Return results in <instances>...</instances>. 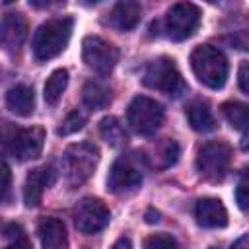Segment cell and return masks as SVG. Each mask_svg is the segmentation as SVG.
Here are the masks:
<instances>
[{"mask_svg": "<svg viewBox=\"0 0 249 249\" xmlns=\"http://www.w3.org/2000/svg\"><path fill=\"white\" fill-rule=\"evenodd\" d=\"M195 218L198 226L216 230L228 224V210L220 198L204 196V198H198L195 204Z\"/></svg>", "mask_w": 249, "mask_h": 249, "instance_id": "obj_13", "label": "cell"}, {"mask_svg": "<svg viewBox=\"0 0 249 249\" xmlns=\"http://www.w3.org/2000/svg\"><path fill=\"white\" fill-rule=\"evenodd\" d=\"M2 175H4V183H2V191H4V200L8 196V191H10V167L8 163L2 165Z\"/></svg>", "mask_w": 249, "mask_h": 249, "instance_id": "obj_31", "label": "cell"}, {"mask_svg": "<svg viewBox=\"0 0 249 249\" xmlns=\"http://www.w3.org/2000/svg\"><path fill=\"white\" fill-rule=\"evenodd\" d=\"M6 107L18 117H29L35 109V93L27 84H18L6 93Z\"/></svg>", "mask_w": 249, "mask_h": 249, "instance_id": "obj_17", "label": "cell"}, {"mask_svg": "<svg viewBox=\"0 0 249 249\" xmlns=\"http://www.w3.org/2000/svg\"><path fill=\"white\" fill-rule=\"evenodd\" d=\"M241 150H249V132H245V136L241 138Z\"/></svg>", "mask_w": 249, "mask_h": 249, "instance_id": "obj_35", "label": "cell"}, {"mask_svg": "<svg viewBox=\"0 0 249 249\" xmlns=\"http://www.w3.org/2000/svg\"><path fill=\"white\" fill-rule=\"evenodd\" d=\"M187 119H189L191 128L196 132H210L216 126V121L212 117L210 107L202 101H195L187 107Z\"/></svg>", "mask_w": 249, "mask_h": 249, "instance_id": "obj_18", "label": "cell"}, {"mask_svg": "<svg viewBox=\"0 0 249 249\" xmlns=\"http://www.w3.org/2000/svg\"><path fill=\"white\" fill-rule=\"evenodd\" d=\"M66 86H68V72H66L64 68L54 70V72L47 78V82H45V89H43L45 101H47L49 105H54V103L62 97Z\"/></svg>", "mask_w": 249, "mask_h": 249, "instance_id": "obj_20", "label": "cell"}, {"mask_svg": "<svg viewBox=\"0 0 249 249\" xmlns=\"http://www.w3.org/2000/svg\"><path fill=\"white\" fill-rule=\"evenodd\" d=\"M39 239L43 249H66L68 245V235H66V226L58 218H45L39 224Z\"/></svg>", "mask_w": 249, "mask_h": 249, "instance_id": "obj_16", "label": "cell"}, {"mask_svg": "<svg viewBox=\"0 0 249 249\" xmlns=\"http://www.w3.org/2000/svg\"><path fill=\"white\" fill-rule=\"evenodd\" d=\"M109 220H111V212H109V208L99 198L86 196L74 208V224H76V230L82 231V233H86V235L99 233L101 230L107 228Z\"/></svg>", "mask_w": 249, "mask_h": 249, "instance_id": "obj_10", "label": "cell"}, {"mask_svg": "<svg viewBox=\"0 0 249 249\" xmlns=\"http://www.w3.org/2000/svg\"><path fill=\"white\" fill-rule=\"evenodd\" d=\"M99 134L113 148H119V146H123L126 142V132H124V128H123V124L119 123L117 117H105V119H101V123H99Z\"/></svg>", "mask_w": 249, "mask_h": 249, "instance_id": "obj_21", "label": "cell"}, {"mask_svg": "<svg viewBox=\"0 0 249 249\" xmlns=\"http://www.w3.org/2000/svg\"><path fill=\"white\" fill-rule=\"evenodd\" d=\"M161 158H163V161H161V167H169V165H173V163L177 161V158H179V146H177V142H173V140H167V142L163 144V150H161Z\"/></svg>", "mask_w": 249, "mask_h": 249, "instance_id": "obj_27", "label": "cell"}, {"mask_svg": "<svg viewBox=\"0 0 249 249\" xmlns=\"http://www.w3.org/2000/svg\"><path fill=\"white\" fill-rule=\"evenodd\" d=\"M231 249H249V235H241L239 239H235Z\"/></svg>", "mask_w": 249, "mask_h": 249, "instance_id": "obj_33", "label": "cell"}, {"mask_svg": "<svg viewBox=\"0 0 249 249\" xmlns=\"http://www.w3.org/2000/svg\"><path fill=\"white\" fill-rule=\"evenodd\" d=\"M200 23V10L191 2L173 4L163 18V31L171 41L189 39Z\"/></svg>", "mask_w": 249, "mask_h": 249, "instance_id": "obj_7", "label": "cell"}, {"mask_svg": "<svg viewBox=\"0 0 249 249\" xmlns=\"http://www.w3.org/2000/svg\"><path fill=\"white\" fill-rule=\"evenodd\" d=\"M82 58L88 68L107 76L119 60V51L99 35H88L82 41Z\"/></svg>", "mask_w": 249, "mask_h": 249, "instance_id": "obj_9", "label": "cell"}, {"mask_svg": "<svg viewBox=\"0 0 249 249\" xmlns=\"http://www.w3.org/2000/svg\"><path fill=\"white\" fill-rule=\"evenodd\" d=\"M27 37V23L21 14L8 12L2 18L0 25V41L6 51H18Z\"/></svg>", "mask_w": 249, "mask_h": 249, "instance_id": "obj_14", "label": "cell"}, {"mask_svg": "<svg viewBox=\"0 0 249 249\" xmlns=\"http://www.w3.org/2000/svg\"><path fill=\"white\" fill-rule=\"evenodd\" d=\"M208 249H218V247H208Z\"/></svg>", "mask_w": 249, "mask_h": 249, "instance_id": "obj_36", "label": "cell"}, {"mask_svg": "<svg viewBox=\"0 0 249 249\" xmlns=\"http://www.w3.org/2000/svg\"><path fill=\"white\" fill-rule=\"evenodd\" d=\"M235 202L241 210H249V169H245L239 179H237V187H235Z\"/></svg>", "mask_w": 249, "mask_h": 249, "instance_id": "obj_26", "label": "cell"}, {"mask_svg": "<svg viewBox=\"0 0 249 249\" xmlns=\"http://www.w3.org/2000/svg\"><path fill=\"white\" fill-rule=\"evenodd\" d=\"M43 142H45V130L41 126L18 128L6 140V152L18 161L35 160L43 150Z\"/></svg>", "mask_w": 249, "mask_h": 249, "instance_id": "obj_11", "label": "cell"}, {"mask_svg": "<svg viewBox=\"0 0 249 249\" xmlns=\"http://www.w3.org/2000/svg\"><path fill=\"white\" fill-rule=\"evenodd\" d=\"M144 249H179L175 237L169 233H154L144 239Z\"/></svg>", "mask_w": 249, "mask_h": 249, "instance_id": "obj_25", "label": "cell"}, {"mask_svg": "<svg viewBox=\"0 0 249 249\" xmlns=\"http://www.w3.org/2000/svg\"><path fill=\"white\" fill-rule=\"evenodd\" d=\"M86 121H88V115L84 111H80V109H74L72 113L66 115V119L60 123L56 132H58V136H70V134L78 132L86 124Z\"/></svg>", "mask_w": 249, "mask_h": 249, "instance_id": "obj_23", "label": "cell"}, {"mask_svg": "<svg viewBox=\"0 0 249 249\" xmlns=\"http://www.w3.org/2000/svg\"><path fill=\"white\" fill-rule=\"evenodd\" d=\"M25 233H23V228L19 226V224H8L6 228H4V237H8V239H12V241H16V239H19V237H23Z\"/></svg>", "mask_w": 249, "mask_h": 249, "instance_id": "obj_29", "label": "cell"}, {"mask_svg": "<svg viewBox=\"0 0 249 249\" xmlns=\"http://www.w3.org/2000/svg\"><path fill=\"white\" fill-rule=\"evenodd\" d=\"M82 99H84V103L89 107V109H103L107 103H109V91H107V88H103L101 84H97V82H88L86 86H84V91H82Z\"/></svg>", "mask_w": 249, "mask_h": 249, "instance_id": "obj_22", "label": "cell"}, {"mask_svg": "<svg viewBox=\"0 0 249 249\" xmlns=\"http://www.w3.org/2000/svg\"><path fill=\"white\" fill-rule=\"evenodd\" d=\"M144 179V171L140 165V158L136 154L119 156L107 175V189L111 193H126L136 189Z\"/></svg>", "mask_w": 249, "mask_h": 249, "instance_id": "obj_8", "label": "cell"}, {"mask_svg": "<svg viewBox=\"0 0 249 249\" xmlns=\"http://www.w3.org/2000/svg\"><path fill=\"white\" fill-rule=\"evenodd\" d=\"M237 84H239L241 91L249 95V60H243V62L239 64V70H237Z\"/></svg>", "mask_w": 249, "mask_h": 249, "instance_id": "obj_28", "label": "cell"}, {"mask_svg": "<svg viewBox=\"0 0 249 249\" xmlns=\"http://www.w3.org/2000/svg\"><path fill=\"white\" fill-rule=\"evenodd\" d=\"M191 68L200 84L210 89L224 88L228 80V58L212 45H198L191 53Z\"/></svg>", "mask_w": 249, "mask_h": 249, "instance_id": "obj_2", "label": "cell"}, {"mask_svg": "<svg viewBox=\"0 0 249 249\" xmlns=\"http://www.w3.org/2000/svg\"><path fill=\"white\" fill-rule=\"evenodd\" d=\"M4 249H31V241L23 235V237H19V239H16V241H12L10 245H6Z\"/></svg>", "mask_w": 249, "mask_h": 249, "instance_id": "obj_30", "label": "cell"}, {"mask_svg": "<svg viewBox=\"0 0 249 249\" xmlns=\"http://www.w3.org/2000/svg\"><path fill=\"white\" fill-rule=\"evenodd\" d=\"M160 220V212H154V210H148L146 212V222L148 224H154V222H158Z\"/></svg>", "mask_w": 249, "mask_h": 249, "instance_id": "obj_34", "label": "cell"}, {"mask_svg": "<svg viewBox=\"0 0 249 249\" xmlns=\"http://www.w3.org/2000/svg\"><path fill=\"white\" fill-rule=\"evenodd\" d=\"M128 126L136 134H154L163 123V107L146 95H136L126 109Z\"/></svg>", "mask_w": 249, "mask_h": 249, "instance_id": "obj_5", "label": "cell"}, {"mask_svg": "<svg viewBox=\"0 0 249 249\" xmlns=\"http://www.w3.org/2000/svg\"><path fill=\"white\" fill-rule=\"evenodd\" d=\"M231 161V148L222 140L206 142L196 156V171L206 181H220L228 173Z\"/></svg>", "mask_w": 249, "mask_h": 249, "instance_id": "obj_6", "label": "cell"}, {"mask_svg": "<svg viewBox=\"0 0 249 249\" xmlns=\"http://www.w3.org/2000/svg\"><path fill=\"white\" fill-rule=\"evenodd\" d=\"M142 82H144V86L158 89L171 97H179L187 91V84H185L177 64L169 56H158V58L150 60L144 68Z\"/></svg>", "mask_w": 249, "mask_h": 249, "instance_id": "obj_4", "label": "cell"}, {"mask_svg": "<svg viewBox=\"0 0 249 249\" xmlns=\"http://www.w3.org/2000/svg\"><path fill=\"white\" fill-rule=\"evenodd\" d=\"M228 33H230L228 41H230V43H231L235 49L249 51V21L233 25V27H231Z\"/></svg>", "mask_w": 249, "mask_h": 249, "instance_id": "obj_24", "label": "cell"}, {"mask_svg": "<svg viewBox=\"0 0 249 249\" xmlns=\"http://www.w3.org/2000/svg\"><path fill=\"white\" fill-rule=\"evenodd\" d=\"M111 249H132V243H130L128 237H119V239L113 243Z\"/></svg>", "mask_w": 249, "mask_h": 249, "instance_id": "obj_32", "label": "cell"}, {"mask_svg": "<svg viewBox=\"0 0 249 249\" xmlns=\"http://www.w3.org/2000/svg\"><path fill=\"white\" fill-rule=\"evenodd\" d=\"M54 177H56V173L51 165L35 167L27 173L25 185H23V200L29 208H33L41 202V196H43L45 189L54 183Z\"/></svg>", "mask_w": 249, "mask_h": 249, "instance_id": "obj_12", "label": "cell"}, {"mask_svg": "<svg viewBox=\"0 0 249 249\" xmlns=\"http://www.w3.org/2000/svg\"><path fill=\"white\" fill-rule=\"evenodd\" d=\"M72 18H53L41 23L33 35V56L39 62H47L54 56H58L72 35Z\"/></svg>", "mask_w": 249, "mask_h": 249, "instance_id": "obj_1", "label": "cell"}, {"mask_svg": "<svg viewBox=\"0 0 249 249\" xmlns=\"http://www.w3.org/2000/svg\"><path fill=\"white\" fill-rule=\"evenodd\" d=\"M140 18H142L140 4L132 0H123V2H117L109 12L107 23L117 31H130L138 25Z\"/></svg>", "mask_w": 249, "mask_h": 249, "instance_id": "obj_15", "label": "cell"}, {"mask_svg": "<svg viewBox=\"0 0 249 249\" xmlns=\"http://www.w3.org/2000/svg\"><path fill=\"white\" fill-rule=\"evenodd\" d=\"M222 113H224L226 121L231 124V128L249 132V105L247 103H237V101L224 103Z\"/></svg>", "mask_w": 249, "mask_h": 249, "instance_id": "obj_19", "label": "cell"}, {"mask_svg": "<svg viewBox=\"0 0 249 249\" xmlns=\"http://www.w3.org/2000/svg\"><path fill=\"white\" fill-rule=\"evenodd\" d=\"M99 161V148L93 142H76L70 144L62 154V171L70 187L82 185L91 177Z\"/></svg>", "mask_w": 249, "mask_h": 249, "instance_id": "obj_3", "label": "cell"}]
</instances>
